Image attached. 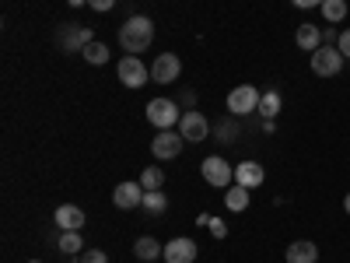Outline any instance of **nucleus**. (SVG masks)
Listing matches in <instances>:
<instances>
[{
    "mask_svg": "<svg viewBox=\"0 0 350 263\" xmlns=\"http://www.w3.org/2000/svg\"><path fill=\"white\" fill-rule=\"evenodd\" d=\"M151 42H154V21H151L148 14H133V18L123 21V28H120V46H123L130 56L144 53Z\"/></svg>",
    "mask_w": 350,
    "mask_h": 263,
    "instance_id": "f257e3e1",
    "label": "nucleus"
},
{
    "mask_svg": "<svg viewBox=\"0 0 350 263\" xmlns=\"http://www.w3.org/2000/svg\"><path fill=\"white\" fill-rule=\"evenodd\" d=\"M228 112L231 116H256V109H259V92H256V84H239V88H231L228 92Z\"/></svg>",
    "mask_w": 350,
    "mask_h": 263,
    "instance_id": "f03ea898",
    "label": "nucleus"
},
{
    "mask_svg": "<svg viewBox=\"0 0 350 263\" xmlns=\"http://www.w3.org/2000/svg\"><path fill=\"white\" fill-rule=\"evenodd\" d=\"M343 60H347V56L336 49V46H319L315 53H312V74L315 77H336L340 71H343Z\"/></svg>",
    "mask_w": 350,
    "mask_h": 263,
    "instance_id": "7ed1b4c3",
    "label": "nucleus"
},
{
    "mask_svg": "<svg viewBox=\"0 0 350 263\" xmlns=\"http://www.w3.org/2000/svg\"><path fill=\"white\" fill-rule=\"evenodd\" d=\"M88 42H95V36H92V28L88 25H60L56 28V49H64V53H81Z\"/></svg>",
    "mask_w": 350,
    "mask_h": 263,
    "instance_id": "20e7f679",
    "label": "nucleus"
},
{
    "mask_svg": "<svg viewBox=\"0 0 350 263\" xmlns=\"http://www.w3.org/2000/svg\"><path fill=\"white\" fill-rule=\"evenodd\" d=\"M183 144H186V137L179 130H158L154 140H151V155L158 162H172V158L183 155Z\"/></svg>",
    "mask_w": 350,
    "mask_h": 263,
    "instance_id": "39448f33",
    "label": "nucleus"
},
{
    "mask_svg": "<svg viewBox=\"0 0 350 263\" xmlns=\"http://www.w3.org/2000/svg\"><path fill=\"white\" fill-rule=\"evenodd\" d=\"M148 120L158 130H172L175 123L183 120V112H179V105H175L172 99H151L148 102Z\"/></svg>",
    "mask_w": 350,
    "mask_h": 263,
    "instance_id": "423d86ee",
    "label": "nucleus"
},
{
    "mask_svg": "<svg viewBox=\"0 0 350 263\" xmlns=\"http://www.w3.org/2000/svg\"><path fill=\"white\" fill-rule=\"evenodd\" d=\"M200 172H203V179H207L214 190H228L231 186V179H235V168H231L221 155H211V158H203V165H200Z\"/></svg>",
    "mask_w": 350,
    "mask_h": 263,
    "instance_id": "0eeeda50",
    "label": "nucleus"
},
{
    "mask_svg": "<svg viewBox=\"0 0 350 263\" xmlns=\"http://www.w3.org/2000/svg\"><path fill=\"white\" fill-rule=\"evenodd\" d=\"M116 74H120V81H123L126 88H133V92H137V88H144V84L151 81V71L140 64V56H130V53H126L123 60H120V67H116Z\"/></svg>",
    "mask_w": 350,
    "mask_h": 263,
    "instance_id": "6e6552de",
    "label": "nucleus"
},
{
    "mask_svg": "<svg viewBox=\"0 0 350 263\" xmlns=\"http://www.w3.org/2000/svg\"><path fill=\"white\" fill-rule=\"evenodd\" d=\"M179 134H183L189 144L207 140V137H211V123H207V116H203V112H196V109L183 112V120H179Z\"/></svg>",
    "mask_w": 350,
    "mask_h": 263,
    "instance_id": "1a4fd4ad",
    "label": "nucleus"
},
{
    "mask_svg": "<svg viewBox=\"0 0 350 263\" xmlns=\"http://www.w3.org/2000/svg\"><path fill=\"white\" fill-rule=\"evenodd\" d=\"M179 74H183V60L175 53H161L151 64V81H158V84H175Z\"/></svg>",
    "mask_w": 350,
    "mask_h": 263,
    "instance_id": "9d476101",
    "label": "nucleus"
},
{
    "mask_svg": "<svg viewBox=\"0 0 350 263\" xmlns=\"http://www.w3.org/2000/svg\"><path fill=\"white\" fill-rule=\"evenodd\" d=\"M165 263H196V242L193 239H172V242H165Z\"/></svg>",
    "mask_w": 350,
    "mask_h": 263,
    "instance_id": "9b49d317",
    "label": "nucleus"
},
{
    "mask_svg": "<svg viewBox=\"0 0 350 263\" xmlns=\"http://www.w3.org/2000/svg\"><path fill=\"white\" fill-rule=\"evenodd\" d=\"M112 203L116 208H123V211H133L144 203V186L140 183H120L112 190Z\"/></svg>",
    "mask_w": 350,
    "mask_h": 263,
    "instance_id": "f8f14e48",
    "label": "nucleus"
},
{
    "mask_svg": "<svg viewBox=\"0 0 350 263\" xmlns=\"http://www.w3.org/2000/svg\"><path fill=\"white\" fill-rule=\"evenodd\" d=\"M53 221H56L60 231H81L84 228V211L77 208V203H60L56 214H53Z\"/></svg>",
    "mask_w": 350,
    "mask_h": 263,
    "instance_id": "ddd939ff",
    "label": "nucleus"
},
{
    "mask_svg": "<svg viewBox=\"0 0 350 263\" xmlns=\"http://www.w3.org/2000/svg\"><path fill=\"white\" fill-rule=\"evenodd\" d=\"M262 179H267V168H262L259 162H239L235 165V183L239 186L256 190V186H262Z\"/></svg>",
    "mask_w": 350,
    "mask_h": 263,
    "instance_id": "4468645a",
    "label": "nucleus"
},
{
    "mask_svg": "<svg viewBox=\"0 0 350 263\" xmlns=\"http://www.w3.org/2000/svg\"><path fill=\"white\" fill-rule=\"evenodd\" d=\"M284 256H287V263H315L319 260V246L312 239H295Z\"/></svg>",
    "mask_w": 350,
    "mask_h": 263,
    "instance_id": "2eb2a0df",
    "label": "nucleus"
},
{
    "mask_svg": "<svg viewBox=\"0 0 350 263\" xmlns=\"http://www.w3.org/2000/svg\"><path fill=\"white\" fill-rule=\"evenodd\" d=\"M295 42H298V49H305L308 56L319 49V46H323V28H319V25H301L298 28V32H295Z\"/></svg>",
    "mask_w": 350,
    "mask_h": 263,
    "instance_id": "dca6fc26",
    "label": "nucleus"
},
{
    "mask_svg": "<svg viewBox=\"0 0 350 263\" xmlns=\"http://www.w3.org/2000/svg\"><path fill=\"white\" fill-rule=\"evenodd\" d=\"M165 253V246L154 239V236H140L137 242H133V256L137 260H144V263H151V260H158Z\"/></svg>",
    "mask_w": 350,
    "mask_h": 263,
    "instance_id": "f3484780",
    "label": "nucleus"
},
{
    "mask_svg": "<svg viewBox=\"0 0 350 263\" xmlns=\"http://www.w3.org/2000/svg\"><path fill=\"white\" fill-rule=\"evenodd\" d=\"M140 211H144V214H151V218L165 214V211H168V197H165V190H144Z\"/></svg>",
    "mask_w": 350,
    "mask_h": 263,
    "instance_id": "a211bd4d",
    "label": "nucleus"
},
{
    "mask_svg": "<svg viewBox=\"0 0 350 263\" xmlns=\"http://www.w3.org/2000/svg\"><path fill=\"white\" fill-rule=\"evenodd\" d=\"M249 203H252V193H249L245 186H239V183L224 193V208H228V211H235V214H239V211H245Z\"/></svg>",
    "mask_w": 350,
    "mask_h": 263,
    "instance_id": "6ab92c4d",
    "label": "nucleus"
},
{
    "mask_svg": "<svg viewBox=\"0 0 350 263\" xmlns=\"http://www.w3.org/2000/svg\"><path fill=\"white\" fill-rule=\"evenodd\" d=\"M56 249L67 253V256H81V253H84V239H81V231H60V239H56Z\"/></svg>",
    "mask_w": 350,
    "mask_h": 263,
    "instance_id": "aec40b11",
    "label": "nucleus"
},
{
    "mask_svg": "<svg viewBox=\"0 0 350 263\" xmlns=\"http://www.w3.org/2000/svg\"><path fill=\"white\" fill-rule=\"evenodd\" d=\"M280 95L277 92H267V95H259V109H256V116L259 120H277V112H280Z\"/></svg>",
    "mask_w": 350,
    "mask_h": 263,
    "instance_id": "412c9836",
    "label": "nucleus"
},
{
    "mask_svg": "<svg viewBox=\"0 0 350 263\" xmlns=\"http://www.w3.org/2000/svg\"><path fill=\"white\" fill-rule=\"evenodd\" d=\"M81 56H84L88 64H95V67H102V64H109V46L95 39V42H88V46L81 49Z\"/></svg>",
    "mask_w": 350,
    "mask_h": 263,
    "instance_id": "4be33fe9",
    "label": "nucleus"
},
{
    "mask_svg": "<svg viewBox=\"0 0 350 263\" xmlns=\"http://www.w3.org/2000/svg\"><path fill=\"white\" fill-rule=\"evenodd\" d=\"M239 134H242L239 116H228V120H221V123H217V140H221V144H235V140H239Z\"/></svg>",
    "mask_w": 350,
    "mask_h": 263,
    "instance_id": "5701e85b",
    "label": "nucleus"
},
{
    "mask_svg": "<svg viewBox=\"0 0 350 263\" xmlns=\"http://www.w3.org/2000/svg\"><path fill=\"white\" fill-rule=\"evenodd\" d=\"M140 186L144 190H161L165 186V172H161V165H148L140 172Z\"/></svg>",
    "mask_w": 350,
    "mask_h": 263,
    "instance_id": "b1692460",
    "label": "nucleus"
},
{
    "mask_svg": "<svg viewBox=\"0 0 350 263\" xmlns=\"http://www.w3.org/2000/svg\"><path fill=\"white\" fill-rule=\"evenodd\" d=\"M323 18L329 21V25H336V21H343L347 18V0H323Z\"/></svg>",
    "mask_w": 350,
    "mask_h": 263,
    "instance_id": "393cba45",
    "label": "nucleus"
},
{
    "mask_svg": "<svg viewBox=\"0 0 350 263\" xmlns=\"http://www.w3.org/2000/svg\"><path fill=\"white\" fill-rule=\"evenodd\" d=\"M77 263H109V256H105L102 249H84V253L77 256Z\"/></svg>",
    "mask_w": 350,
    "mask_h": 263,
    "instance_id": "a878e982",
    "label": "nucleus"
},
{
    "mask_svg": "<svg viewBox=\"0 0 350 263\" xmlns=\"http://www.w3.org/2000/svg\"><path fill=\"white\" fill-rule=\"evenodd\" d=\"M207 228H211V236H214V239H228V225H224L221 218H214V214H211Z\"/></svg>",
    "mask_w": 350,
    "mask_h": 263,
    "instance_id": "bb28decb",
    "label": "nucleus"
},
{
    "mask_svg": "<svg viewBox=\"0 0 350 263\" xmlns=\"http://www.w3.org/2000/svg\"><path fill=\"white\" fill-rule=\"evenodd\" d=\"M336 42H340L336 25H326V28H323V46H336Z\"/></svg>",
    "mask_w": 350,
    "mask_h": 263,
    "instance_id": "cd10ccee",
    "label": "nucleus"
},
{
    "mask_svg": "<svg viewBox=\"0 0 350 263\" xmlns=\"http://www.w3.org/2000/svg\"><path fill=\"white\" fill-rule=\"evenodd\" d=\"M88 8L98 11V14H105V11H112V8H116V0H88Z\"/></svg>",
    "mask_w": 350,
    "mask_h": 263,
    "instance_id": "c85d7f7f",
    "label": "nucleus"
},
{
    "mask_svg": "<svg viewBox=\"0 0 350 263\" xmlns=\"http://www.w3.org/2000/svg\"><path fill=\"white\" fill-rule=\"evenodd\" d=\"M336 49L347 56V60H350V28H343V32H340V42H336Z\"/></svg>",
    "mask_w": 350,
    "mask_h": 263,
    "instance_id": "c756f323",
    "label": "nucleus"
},
{
    "mask_svg": "<svg viewBox=\"0 0 350 263\" xmlns=\"http://www.w3.org/2000/svg\"><path fill=\"white\" fill-rule=\"evenodd\" d=\"M295 8H301V11H308V8H323V0H291Z\"/></svg>",
    "mask_w": 350,
    "mask_h": 263,
    "instance_id": "7c9ffc66",
    "label": "nucleus"
},
{
    "mask_svg": "<svg viewBox=\"0 0 350 263\" xmlns=\"http://www.w3.org/2000/svg\"><path fill=\"white\" fill-rule=\"evenodd\" d=\"M262 134H277V120H262Z\"/></svg>",
    "mask_w": 350,
    "mask_h": 263,
    "instance_id": "2f4dec72",
    "label": "nucleus"
},
{
    "mask_svg": "<svg viewBox=\"0 0 350 263\" xmlns=\"http://www.w3.org/2000/svg\"><path fill=\"white\" fill-rule=\"evenodd\" d=\"M67 4H70V8H84V4H88V0H67Z\"/></svg>",
    "mask_w": 350,
    "mask_h": 263,
    "instance_id": "473e14b6",
    "label": "nucleus"
},
{
    "mask_svg": "<svg viewBox=\"0 0 350 263\" xmlns=\"http://www.w3.org/2000/svg\"><path fill=\"white\" fill-rule=\"evenodd\" d=\"M343 211H347V214H350V193H347V197H343Z\"/></svg>",
    "mask_w": 350,
    "mask_h": 263,
    "instance_id": "72a5a7b5",
    "label": "nucleus"
},
{
    "mask_svg": "<svg viewBox=\"0 0 350 263\" xmlns=\"http://www.w3.org/2000/svg\"><path fill=\"white\" fill-rule=\"evenodd\" d=\"M28 263H39V260H28Z\"/></svg>",
    "mask_w": 350,
    "mask_h": 263,
    "instance_id": "f704fd0d",
    "label": "nucleus"
}]
</instances>
